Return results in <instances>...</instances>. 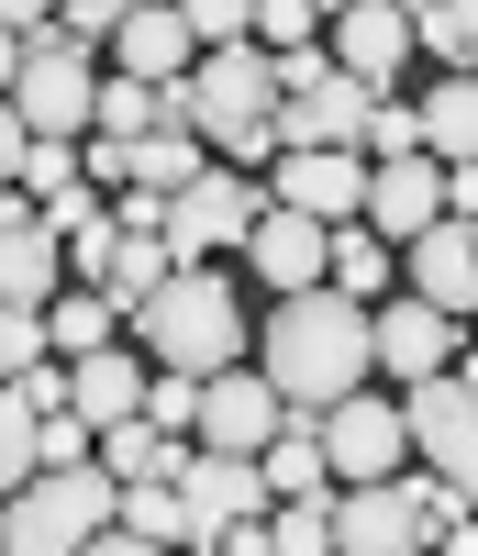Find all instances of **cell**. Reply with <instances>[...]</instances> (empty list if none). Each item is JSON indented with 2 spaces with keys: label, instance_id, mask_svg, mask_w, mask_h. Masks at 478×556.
<instances>
[{
  "label": "cell",
  "instance_id": "5bb4252c",
  "mask_svg": "<svg viewBox=\"0 0 478 556\" xmlns=\"http://www.w3.org/2000/svg\"><path fill=\"white\" fill-rule=\"evenodd\" d=\"M246 267L267 278L278 301L334 290V223H312V212H267V223H256V245H246Z\"/></svg>",
  "mask_w": 478,
  "mask_h": 556
},
{
  "label": "cell",
  "instance_id": "8fae6325",
  "mask_svg": "<svg viewBox=\"0 0 478 556\" xmlns=\"http://www.w3.org/2000/svg\"><path fill=\"white\" fill-rule=\"evenodd\" d=\"M334 545H345V556H423V545H435V513H423V468H412V479H378V490H345V513H334Z\"/></svg>",
  "mask_w": 478,
  "mask_h": 556
},
{
  "label": "cell",
  "instance_id": "7c38bea8",
  "mask_svg": "<svg viewBox=\"0 0 478 556\" xmlns=\"http://www.w3.org/2000/svg\"><path fill=\"white\" fill-rule=\"evenodd\" d=\"M423 56V34L401 0H356V12H334V67H345L356 89H378V101H401V67Z\"/></svg>",
  "mask_w": 478,
  "mask_h": 556
},
{
  "label": "cell",
  "instance_id": "ffe728a7",
  "mask_svg": "<svg viewBox=\"0 0 478 556\" xmlns=\"http://www.w3.org/2000/svg\"><path fill=\"white\" fill-rule=\"evenodd\" d=\"M423 146H435V167H478V78L423 89Z\"/></svg>",
  "mask_w": 478,
  "mask_h": 556
},
{
  "label": "cell",
  "instance_id": "d6a6232c",
  "mask_svg": "<svg viewBox=\"0 0 478 556\" xmlns=\"http://www.w3.org/2000/svg\"><path fill=\"white\" fill-rule=\"evenodd\" d=\"M89 556H167V545H146V534H123V523H112V534L89 545Z\"/></svg>",
  "mask_w": 478,
  "mask_h": 556
},
{
  "label": "cell",
  "instance_id": "4fadbf2b",
  "mask_svg": "<svg viewBox=\"0 0 478 556\" xmlns=\"http://www.w3.org/2000/svg\"><path fill=\"white\" fill-rule=\"evenodd\" d=\"M278 212H312V223H334V235H345V223H367V190H378V167L367 156H278Z\"/></svg>",
  "mask_w": 478,
  "mask_h": 556
},
{
  "label": "cell",
  "instance_id": "9c48e42d",
  "mask_svg": "<svg viewBox=\"0 0 478 556\" xmlns=\"http://www.w3.org/2000/svg\"><path fill=\"white\" fill-rule=\"evenodd\" d=\"M178 490H189V556H223L234 523H267V513H278L267 468H246V456H189Z\"/></svg>",
  "mask_w": 478,
  "mask_h": 556
},
{
  "label": "cell",
  "instance_id": "5b68a950",
  "mask_svg": "<svg viewBox=\"0 0 478 556\" xmlns=\"http://www.w3.org/2000/svg\"><path fill=\"white\" fill-rule=\"evenodd\" d=\"M189 112H201V146H212V156L234 146V134H267L278 112H290L278 56H267V45H246V56H201V78H189Z\"/></svg>",
  "mask_w": 478,
  "mask_h": 556
},
{
  "label": "cell",
  "instance_id": "9a60e30c",
  "mask_svg": "<svg viewBox=\"0 0 478 556\" xmlns=\"http://www.w3.org/2000/svg\"><path fill=\"white\" fill-rule=\"evenodd\" d=\"M456 323L435 312V301H378V367H390L401 390H423V379H456Z\"/></svg>",
  "mask_w": 478,
  "mask_h": 556
},
{
  "label": "cell",
  "instance_id": "3957f363",
  "mask_svg": "<svg viewBox=\"0 0 478 556\" xmlns=\"http://www.w3.org/2000/svg\"><path fill=\"white\" fill-rule=\"evenodd\" d=\"M112 523H123V479H112V468H67V479L12 490V513H0V556H89Z\"/></svg>",
  "mask_w": 478,
  "mask_h": 556
},
{
  "label": "cell",
  "instance_id": "d6986e66",
  "mask_svg": "<svg viewBox=\"0 0 478 556\" xmlns=\"http://www.w3.org/2000/svg\"><path fill=\"white\" fill-rule=\"evenodd\" d=\"M412 301H435L445 323L478 312V223H435V235L412 245Z\"/></svg>",
  "mask_w": 478,
  "mask_h": 556
},
{
  "label": "cell",
  "instance_id": "ac0fdd59",
  "mask_svg": "<svg viewBox=\"0 0 478 556\" xmlns=\"http://www.w3.org/2000/svg\"><path fill=\"white\" fill-rule=\"evenodd\" d=\"M123 78H146V89H178V78H201V34H189V12H167V0H134V23H123Z\"/></svg>",
  "mask_w": 478,
  "mask_h": 556
},
{
  "label": "cell",
  "instance_id": "cb8c5ba5",
  "mask_svg": "<svg viewBox=\"0 0 478 556\" xmlns=\"http://www.w3.org/2000/svg\"><path fill=\"white\" fill-rule=\"evenodd\" d=\"M134 156H146V201H189V190L212 178V146H201V134H146Z\"/></svg>",
  "mask_w": 478,
  "mask_h": 556
},
{
  "label": "cell",
  "instance_id": "484cf974",
  "mask_svg": "<svg viewBox=\"0 0 478 556\" xmlns=\"http://www.w3.org/2000/svg\"><path fill=\"white\" fill-rule=\"evenodd\" d=\"M123 534H146V545H189V490H123Z\"/></svg>",
  "mask_w": 478,
  "mask_h": 556
},
{
  "label": "cell",
  "instance_id": "d4e9b609",
  "mask_svg": "<svg viewBox=\"0 0 478 556\" xmlns=\"http://www.w3.org/2000/svg\"><path fill=\"white\" fill-rule=\"evenodd\" d=\"M390 256H401V245H378L367 223H345V235H334V290L378 312V301H390Z\"/></svg>",
  "mask_w": 478,
  "mask_h": 556
},
{
  "label": "cell",
  "instance_id": "7402d4cb",
  "mask_svg": "<svg viewBox=\"0 0 478 556\" xmlns=\"http://www.w3.org/2000/svg\"><path fill=\"white\" fill-rule=\"evenodd\" d=\"M412 34H423V56H435L445 78H478V0H423Z\"/></svg>",
  "mask_w": 478,
  "mask_h": 556
},
{
  "label": "cell",
  "instance_id": "44dd1931",
  "mask_svg": "<svg viewBox=\"0 0 478 556\" xmlns=\"http://www.w3.org/2000/svg\"><path fill=\"white\" fill-rule=\"evenodd\" d=\"M323 479H334L323 434H301V424H290V434L267 445V490H278V513H290V501H345V490H323Z\"/></svg>",
  "mask_w": 478,
  "mask_h": 556
},
{
  "label": "cell",
  "instance_id": "ba28073f",
  "mask_svg": "<svg viewBox=\"0 0 478 556\" xmlns=\"http://www.w3.org/2000/svg\"><path fill=\"white\" fill-rule=\"evenodd\" d=\"M401 412H412V456L445 490L478 501V390L467 379H423V390H401Z\"/></svg>",
  "mask_w": 478,
  "mask_h": 556
},
{
  "label": "cell",
  "instance_id": "6da1fadb",
  "mask_svg": "<svg viewBox=\"0 0 478 556\" xmlns=\"http://www.w3.org/2000/svg\"><path fill=\"white\" fill-rule=\"evenodd\" d=\"M256 367L278 379L290 424H301V434H323L334 412L367 390V367H378V312H367V301H345V290L267 301V312H256Z\"/></svg>",
  "mask_w": 478,
  "mask_h": 556
},
{
  "label": "cell",
  "instance_id": "7a4b0ae2",
  "mask_svg": "<svg viewBox=\"0 0 478 556\" xmlns=\"http://www.w3.org/2000/svg\"><path fill=\"white\" fill-rule=\"evenodd\" d=\"M134 345H146V367H167V379H223V367L246 356L234 278H223V267H178L167 290L134 312Z\"/></svg>",
  "mask_w": 478,
  "mask_h": 556
},
{
  "label": "cell",
  "instance_id": "f546056e",
  "mask_svg": "<svg viewBox=\"0 0 478 556\" xmlns=\"http://www.w3.org/2000/svg\"><path fill=\"white\" fill-rule=\"evenodd\" d=\"M201 390H212V379H167V367H156V390H146V424H156L167 445H189V434H201Z\"/></svg>",
  "mask_w": 478,
  "mask_h": 556
},
{
  "label": "cell",
  "instance_id": "1f68e13d",
  "mask_svg": "<svg viewBox=\"0 0 478 556\" xmlns=\"http://www.w3.org/2000/svg\"><path fill=\"white\" fill-rule=\"evenodd\" d=\"M45 356H56V323H45V312H0V367H12V379H34Z\"/></svg>",
  "mask_w": 478,
  "mask_h": 556
},
{
  "label": "cell",
  "instance_id": "e0dca14e",
  "mask_svg": "<svg viewBox=\"0 0 478 556\" xmlns=\"http://www.w3.org/2000/svg\"><path fill=\"white\" fill-rule=\"evenodd\" d=\"M435 223H445V167H435V156L378 167V190H367V235H378V245H423Z\"/></svg>",
  "mask_w": 478,
  "mask_h": 556
},
{
  "label": "cell",
  "instance_id": "30bf717a",
  "mask_svg": "<svg viewBox=\"0 0 478 556\" xmlns=\"http://www.w3.org/2000/svg\"><path fill=\"white\" fill-rule=\"evenodd\" d=\"M323 456H334V479H345V490L401 479V456H412V412H401V401H378V390H356V401L323 424Z\"/></svg>",
  "mask_w": 478,
  "mask_h": 556
},
{
  "label": "cell",
  "instance_id": "4dcf8cb0",
  "mask_svg": "<svg viewBox=\"0 0 478 556\" xmlns=\"http://www.w3.org/2000/svg\"><path fill=\"white\" fill-rule=\"evenodd\" d=\"M334 513H345V501H290V513H278V556H345L334 545Z\"/></svg>",
  "mask_w": 478,
  "mask_h": 556
},
{
  "label": "cell",
  "instance_id": "603a6c76",
  "mask_svg": "<svg viewBox=\"0 0 478 556\" xmlns=\"http://www.w3.org/2000/svg\"><path fill=\"white\" fill-rule=\"evenodd\" d=\"M45 323H56V356L78 367V356H112V334H123V301H112V290H67Z\"/></svg>",
  "mask_w": 478,
  "mask_h": 556
},
{
  "label": "cell",
  "instance_id": "52a82bcc",
  "mask_svg": "<svg viewBox=\"0 0 478 556\" xmlns=\"http://www.w3.org/2000/svg\"><path fill=\"white\" fill-rule=\"evenodd\" d=\"M278 434H290V401H278L267 367H223V379L201 390V456H246V468H267Z\"/></svg>",
  "mask_w": 478,
  "mask_h": 556
},
{
  "label": "cell",
  "instance_id": "4316f807",
  "mask_svg": "<svg viewBox=\"0 0 478 556\" xmlns=\"http://www.w3.org/2000/svg\"><path fill=\"white\" fill-rule=\"evenodd\" d=\"M334 23H323V0H256V45L267 56H301V45H323Z\"/></svg>",
  "mask_w": 478,
  "mask_h": 556
},
{
  "label": "cell",
  "instance_id": "836d02e7",
  "mask_svg": "<svg viewBox=\"0 0 478 556\" xmlns=\"http://www.w3.org/2000/svg\"><path fill=\"white\" fill-rule=\"evenodd\" d=\"M435 545H445V556H478V513H467V523H445Z\"/></svg>",
  "mask_w": 478,
  "mask_h": 556
},
{
  "label": "cell",
  "instance_id": "f1b7e54d",
  "mask_svg": "<svg viewBox=\"0 0 478 556\" xmlns=\"http://www.w3.org/2000/svg\"><path fill=\"white\" fill-rule=\"evenodd\" d=\"M401 156H435V146H423V101H378V123H367V167H401Z\"/></svg>",
  "mask_w": 478,
  "mask_h": 556
},
{
  "label": "cell",
  "instance_id": "83f0119b",
  "mask_svg": "<svg viewBox=\"0 0 478 556\" xmlns=\"http://www.w3.org/2000/svg\"><path fill=\"white\" fill-rule=\"evenodd\" d=\"M101 134H112V146H146V134H156V89L112 67V89H101Z\"/></svg>",
  "mask_w": 478,
  "mask_h": 556
},
{
  "label": "cell",
  "instance_id": "8992f818",
  "mask_svg": "<svg viewBox=\"0 0 478 556\" xmlns=\"http://www.w3.org/2000/svg\"><path fill=\"white\" fill-rule=\"evenodd\" d=\"M267 212H278V190H256V178L212 167V178H201V190H189V201H167V245H178V267H212L223 245L246 256Z\"/></svg>",
  "mask_w": 478,
  "mask_h": 556
},
{
  "label": "cell",
  "instance_id": "2e32d148",
  "mask_svg": "<svg viewBox=\"0 0 478 556\" xmlns=\"http://www.w3.org/2000/svg\"><path fill=\"white\" fill-rule=\"evenodd\" d=\"M56 267H67V235L45 223L34 201H12V223H0V290H12V312H56Z\"/></svg>",
  "mask_w": 478,
  "mask_h": 556
},
{
  "label": "cell",
  "instance_id": "277c9868",
  "mask_svg": "<svg viewBox=\"0 0 478 556\" xmlns=\"http://www.w3.org/2000/svg\"><path fill=\"white\" fill-rule=\"evenodd\" d=\"M12 67V123L34 134V146H89V134H101V67L78 56V45L56 34V45H34V56H0Z\"/></svg>",
  "mask_w": 478,
  "mask_h": 556
}]
</instances>
